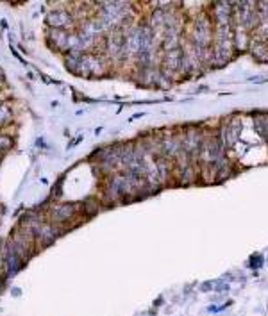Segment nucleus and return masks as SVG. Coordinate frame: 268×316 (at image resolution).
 <instances>
[{"label": "nucleus", "instance_id": "obj_1", "mask_svg": "<svg viewBox=\"0 0 268 316\" xmlns=\"http://www.w3.org/2000/svg\"><path fill=\"white\" fill-rule=\"evenodd\" d=\"M213 36H215V24H213L211 16L206 15V13H200L193 18V24L190 27L186 40L192 41L193 45L202 47V49H211Z\"/></svg>", "mask_w": 268, "mask_h": 316}, {"label": "nucleus", "instance_id": "obj_2", "mask_svg": "<svg viewBox=\"0 0 268 316\" xmlns=\"http://www.w3.org/2000/svg\"><path fill=\"white\" fill-rule=\"evenodd\" d=\"M204 143V132L197 125L186 127V131H182V145H184V154L190 157L192 163L198 161L200 150Z\"/></svg>", "mask_w": 268, "mask_h": 316}, {"label": "nucleus", "instance_id": "obj_3", "mask_svg": "<svg viewBox=\"0 0 268 316\" xmlns=\"http://www.w3.org/2000/svg\"><path fill=\"white\" fill-rule=\"evenodd\" d=\"M218 138L223 143L225 148H231L234 146V143L238 141L240 134H242V120L238 116H233V118H227V120L222 122V125L218 127Z\"/></svg>", "mask_w": 268, "mask_h": 316}, {"label": "nucleus", "instance_id": "obj_4", "mask_svg": "<svg viewBox=\"0 0 268 316\" xmlns=\"http://www.w3.org/2000/svg\"><path fill=\"white\" fill-rule=\"evenodd\" d=\"M233 2H218L209 5V16H211L215 27L233 25Z\"/></svg>", "mask_w": 268, "mask_h": 316}, {"label": "nucleus", "instance_id": "obj_5", "mask_svg": "<svg viewBox=\"0 0 268 316\" xmlns=\"http://www.w3.org/2000/svg\"><path fill=\"white\" fill-rule=\"evenodd\" d=\"M47 22H49V25H52L56 30L72 29L73 27V18H72V15L61 9L52 11L50 15H49V18H47Z\"/></svg>", "mask_w": 268, "mask_h": 316}, {"label": "nucleus", "instance_id": "obj_6", "mask_svg": "<svg viewBox=\"0 0 268 316\" xmlns=\"http://www.w3.org/2000/svg\"><path fill=\"white\" fill-rule=\"evenodd\" d=\"M175 171H181V177H179V182L181 184H193V182H197V177L200 171L197 170V166H195V163H186V165L182 166H175V170H173V173Z\"/></svg>", "mask_w": 268, "mask_h": 316}, {"label": "nucleus", "instance_id": "obj_7", "mask_svg": "<svg viewBox=\"0 0 268 316\" xmlns=\"http://www.w3.org/2000/svg\"><path fill=\"white\" fill-rule=\"evenodd\" d=\"M77 213V206L75 204H61L56 209L52 211V218L57 221V223H65V221L72 220Z\"/></svg>", "mask_w": 268, "mask_h": 316}, {"label": "nucleus", "instance_id": "obj_8", "mask_svg": "<svg viewBox=\"0 0 268 316\" xmlns=\"http://www.w3.org/2000/svg\"><path fill=\"white\" fill-rule=\"evenodd\" d=\"M248 50H250L254 59L259 61V63H267L268 61V41L258 40V38L252 36V43H250Z\"/></svg>", "mask_w": 268, "mask_h": 316}, {"label": "nucleus", "instance_id": "obj_9", "mask_svg": "<svg viewBox=\"0 0 268 316\" xmlns=\"http://www.w3.org/2000/svg\"><path fill=\"white\" fill-rule=\"evenodd\" d=\"M36 234L43 241V245H50L52 241L56 240V232H54V227L52 225H40L36 227Z\"/></svg>", "mask_w": 268, "mask_h": 316}, {"label": "nucleus", "instance_id": "obj_10", "mask_svg": "<svg viewBox=\"0 0 268 316\" xmlns=\"http://www.w3.org/2000/svg\"><path fill=\"white\" fill-rule=\"evenodd\" d=\"M20 268H22L20 256L16 252L9 250V254H7V277H15Z\"/></svg>", "mask_w": 268, "mask_h": 316}, {"label": "nucleus", "instance_id": "obj_11", "mask_svg": "<svg viewBox=\"0 0 268 316\" xmlns=\"http://www.w3.org/2000/svg\"><path fill=\"white\" fill-rule=\"evenodd\" d=\"M263 265H265V259H263V256H261V254H254V256H250L248 266H250L252 270H259Z\"/></svg>", "mask_w": 268, "mask_h": 316}, {"label": "nucleus", "instance_id": "obj_12", "mask_svg": "<svg viewBox=\"0 0 268 316\" xmlns=\"http://www.w3.org/2000/svg\"><path fill=\"white\" fill-rule=\"evenodd\" d=\"M231 306H233V300H227V302H223V304H220V306H209L208 311L209 313H222L223 309H227V307H231Z\"/></svg>", "mask_w": 268, "mask_h": 316}, {"label": "nucleus", "instance_id": "obj_13", "mask_svg": "<svg viewBox=\"0 0 268 316\" xmlns=\"http://www.w3.org/2000/svg\"><path fill=\"white\" fill-rule=\"evenodd\" d=\"M215 286H217V279L215 281H206L200 284V291L202 293H209V291H215Z\"/></svg>", "mask_w": 268, "mask_h": 316}, {"label": "nucleus", "instance_id": "obj_14", "mask_svg": "<svg viewBox=\"0 0 268 316\" xmlns=\"http://www.w3.org/2000/svg\"><path fill=\"white\" fill-rule=\"evenodd\" d=\"M81 140H82V136H79V138H75V140H73V141H72V143H70V145H68V148H73V146H75L77 143H79V141H81Z\"/></svg>", "mask_w": 268, "mask_h": 316}]
</instances>
